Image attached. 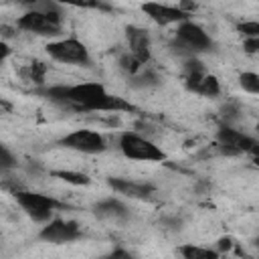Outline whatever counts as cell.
<instances>
[{
  "label": "cell",
  "instance_id": "obj_1",
  "mask_svg": "<svg viewBox=\"0 0 259 259\" xmlns=\"http://www.w3.org/2000/svg\"><path fill=\"white\" fill-rule=\"evenodd\" d=\"M45 97L57 105L77 111H132L134 105L125 99L111 95L101 83L53 85L42 91Z\"/></svg>",
  "mask_w": 259,
  "mask_h": 259
},
{
  "label": "cell",
  "instance_id": "obj_2",
  "mask_svg": "<svg viewBox=\"0 0 259 259\" xmlns=\"http://www.w3.org/2000/svg\"><path fill=\"white\" fill-rule=\"evenodd\" d=\"M61 6L57 0H42L32 10H26L16 20V26L40 36H57L61 32Z\"/></svg>",
  "mask_w": 259,
  "mask_h": 259
},
{
  "label": "cell",
  "instance_id": "obj_3",
  "mask_svg": "<svg viewBox=\"0 0 259 259\" xmlns=\"http://www.w3.org/2000/svg\"><path fill=\"white\" fill-rule=\"evenodd\" d=\"M119 150L130 160L140 162H162L166 160V154L160 146H156L150 138L138 134V132H123L119 136Z\"/></svg>",
  "mask_w": 259,
  "mask_h": 259
},
{
  "label": "cell",
  "instance_id": "obj_4",
  "mask_svg": "<svg viewBox=\"0 0 259 259\" xmlns=\"http://www.w3.org/2000/svg\"><path fill=\"white\" fill-rule=\"evenodd\" d=\"M172 47H174L176 51L186 53L188 57H192V55H196V53H206V51H210L212 40H210V36L206 34V30H204L200 24H196V22H192V20H184V22H180L178 28H176Z\"/></svg>",
  "mask_w": 259,
  "mask_h": 259
},
{
  "label": "cell",
  "instance_id": "obj_5",
  "mask_svg": "<svg viewBox=\"0 0 259 259\" xmlns=\"http://www.w3.org/2000/svg\"><path fill=\"white\" fill-rule=\"evenodd\" d=\"M18 206L36 223H49L55 214V210L61 206L59 200L53 196H47L42 192H32V190H16L14 192Z\"/></svg>",
  "mask_w": 259,
  "mask_h": 259
},
{
  "label": "cell",
  "instance_id": "obj_6",
  "mask_svg": "<svg viewBox=\"0 0 259 259\" xmlns=\"http://www.w3.org/2000/svg\"><path fill=\"white\" fill-rule=\"evenodd\" d=\"M47 53L51 59L65 65H89L91 57L87 47L77 38H61L47 45Z\"/></svg>",
  "mask_w": 259,
  "mask_h": 259
},
{
  "label": "cell",
  "instance_id": "obj_7",
  "mask_svg": "<svg viewBox=\"0 0 259 259\" xmlns=\"http://www.w3.org/2000/svg\"><path fill=\"white\" fill-rule=\"evenodd\" d=\"M59 146L73 150V152H81V154H101L107 148V142L103 134L95 130H75L67 134L65 138H61Z\"/></svg>",
  "mask_w": 259,
  "mask_h": 259
},
{
  "label": "cell",
  "instance_id": "obj_8",
  "mask_svg": "<svg viewBox=\"0 0 259 259\" xmlns=\"http://www.w3.org/2000/svg\"><path fill=\"white\" fill-rule=\"evenodd\" d=\"M217 144L223 154L239 156V154H249L251 148L257 144V140H253L251 136H247L231 125H221L217 132Z\"/></svg>",
  "mask_w": 259,
  "mask_h": 259
},
{
  "label": "cell",
  "instance_id": "obj_9",
  "mask_svg": "<svg viewBox=\"0 0 259 259\" xmlns=\"http://www.w3.org/2000/svg\"><path fill=\"white\" fill-rule=\"evenodd\" d=\"M38 237L47 243H71L77 241L81 237V227L75 221H65V219H51L49 223H45V227L40 229Z\"/></svg>",
  "mask_w": 259,
  "mask_h": 259
},
{
  "label": "cell",
  "instance_id": "obj_10",
  "mask_svg": "<svg viewBox=\"0 0 259 259\" xmlns=\"http://www.w3.org/2000/svg\"><path fill=\"white\" fill-rule=\"evenodd\" d=\"M142 12L156 24L160 26H168V24H180L184 20H188V12H184L180 6H170V4H162V2H144L142 4Z\"/></svg>",
  "mask_w": 259,
  "mask_h": 259
},
{
  "label": "cell",
  "instance_id": "obj_11",
  "mask_svg": "<svg viewBox=\"0 0 259 259\" xmlns=\"http://www.w3.org/2000/svg\"><path fill=\"white\" fill-rule=\"evenodd\" d=\"M125 36H127L130 53L146 65L150 61V34H148V30L142 26L130 24V26H125Z\"/></svg>",
  "mask_w": 259,
  "mask_h": 259
},
{
  "label": "cell",
  "instance_id": "obj_12",
  "mask_svg": "<svg viewBox=\"0 0 259 259\" xmlns=\"http://www.w3.org/2000/svg\"><path fill=\"white\" fill-rule=\"evenodd\" d=\"M107 184L123 194V196H130V198H150L154 194V186L148 184V182H134L130 178H109Z\"/></svg>",
  "mask_w": 259,
  "mask_h": 259
},
{
  "label": "cell",
  "instance_id": "obj_13",
  "mask_svg": "<svg viewBox=\"0 0 259 259\" xmlns=\"http://www.w3.org/2000/svg\"><path fill=\"white\" fill-rule=\"evenodd\" d=\"M186 87L194 93H200L204 97H217L221 93V83L214 75H190L186 77Z\"/></svg>",
  "mask_w": 259,
  "mask_h": 259
},
{
  "label": "cell",
  "instance_id": "obj_14",
  "mask_svg": "<svg viewBox=\"0 0 259 259\" xmlns=\"http://www.w3.org/2000/svg\"><path fill=\"white\" fill-rule=\"evenodd\" d=\"M93 212H95V217H99V219H113V221H123V219L130 217L127 206H125L119 198H113V196L95 202Z\"/></svg>",
  "mask_w": 259,
  "mask_h": 259
},
{
  "label": "cell",
  "instance_id": "obj_15",
  "mask_svg": "<svg viewBox=\"0 0 259 259\" xmlns=\"http://www.w3.org/2000/svg\"><path fill=\"white\" fill-rule=\"evenodd\" d=\"M130 81V85L132 87H136V89H146V87H154V85H158V75L152 71V69H142L140 73H136V75H132V77H127Z\"/></svg>",
  "mask_w": 259,
  "mask_h": 259
},
{
  "label": "cell",
  "instance_id": "obj_16",
  "mask_svg": "<svg viewBox=\"0 0 259 259\" xmlns=\"http://www.w3.org/2000/svg\"><path fill=\"white\" fill-rule=\"evenodd\" d=\"M178 253L186 259H212L219 255V251H212V249H204V247H196L192 243H186L182 247H178Z\"/></svg>",
  "mask_w": 259,
  "mask_h": 259
},
{
  "label": "cell",
  "instance_id": "obj_17",
  "mask_svg": "<svg viewBox=\"0 0 259 259\" xmlns=\"http://www.w3.org/2000/svg\"><path fill=\"white\" fill-rule=\"evenodd\" d=\"M53 176L61 178L63 182L67 184H73V186H85L91 182V178L83 172H73V170H53Z\"/></svg>",
  "mask_w": 259,
  "mask_h": 259
},
{
  "label": "cell",
  "instance_id": "obj_18",
  "mask_svg": "<svg viewBox=\"0 0 259 259\" xmlns=\"http://www.w3.org/2000/svg\"><path fill=\"white\" fill-rule=\"evenodd\" d=\"M239 85H241L243 91L253 93V95H259V73L243 71V73L239 75Z\"/></svg>",
  "mask_w": 259,
  "mask_h": 259
},
{
  "label": "cell",
  "instance_id": "obj_19",
  "mask_svg": "<svg viewBox=\"0 0 259 259\" xmlns=\"http://www.w3.org/2000/svg\"><path fill=\"white\" fill-rule=\"evenodd\" d=\"M119 67H121V71L127 73V77H132V75H136V73H140L144 69V63L138 57H134L132 53H125L119 59Z\"/></svg>",
  "mask_w": 259,
  "mask_h": 259
},
{
  "label": "cell",
  "instance_id": "obj_20",
  "mask_svg": "<svg viewBox=\"0 0 259 259\" xmlns=\"http://www.w3.org/2000/svg\"><path fill=\"white\" fill-rule=\"evenodd\" d=\"M63 6H73V8H107L105 4H101V0H57Z\"/></svg>",
  "mask_w": 259,
  "mask_h": 259
},
{
  "label": "cell",
  "instance_id": "obj_21",
  "mask_svg": "<svg viewBox=\"0 0 259 259\" xmlns=\"http://www.w3.org/2000/svg\"><path fill=\"white\" fill-rule=\"evenodd\" d=\"M184 73H186V77H190V75H204L206 71H204V65L192 55L184 61Z\"/></svg>",
  "mask_w": 259,
  "mask_h": 259
},
{
  "label": "cell",
  "instance_id": "obj_22",
  "mask_svg": "<svg viewBox=\"0 0 259 259\" xmlns=\"http://www.w3.org/2000/svg\"><path fill=\"white\" fill-rule=\"evenodd\" d=\"M237 30L249 38V36H259V20H243L237 24Z\"/></svg>",
  "mask_w": 259,
  "mask_h": 259
},
{
  "label": "cell",
  "instance_id": "obj_23",
  "mask_svg": "<svg viewBox=\"0 0 259 259\" xmlns=\"http://www.w3.org/2000/svg\"><path fill=\"white\" fill-rule=\"evenodd\" d=\"M0 166H2V170L4 172H8V170H12L14 166H16V156H12V152L6 148V146H2L0 148Z\"/></svg>",
  "mask_w": 259,
  "mask_h": 259
},
{
  "label": "cell",
  "instance_id": "obj_24",
  "mask_svg": "<svg viewBox=\"0 0 259 259\" xmlns=\"http://www.w3.org/2000/svg\"><path fill=\"white\" fill-rule=\"evenodd\" d=\"M45 73H47V67H45L42 63H34V65L28 67V77H30L34 83H42Z\"/></svg>",
  "mask_w": 259,
  "mask_h": 259
},
{
  "label": "cell",
  "instance_id": "obj_25",
  "mask_svg": "<svg viewBox=\"0 0 259 259\" xmlns=\"http://www.w3.org/2000/svg\"><path fill=\"white\" fill-rule=\"evenodd\" d=\"M243 49L249 55H259V36H249L243 40Z\"/></svg>",
  "mask_w": 259,
  "mask_h": 259
},
{
  "label": "cell",
  "instance_id": "obj_26",
  "mask_svg": "<svg viewBox=\"0 0 259 259\" xmlns=\"http://www.w3.org/2000/svg\"><path fill=\"white\" fill-rule=\"evenodd\" d=\"M231 247H233V239L231 237H221L217 241V251L219 253H227V251H231Z\"/></svg>",
  "mask_w": 259,
  "mask_h": 259
},
{
  "label": "cell",
  "instance_id": "obj_27",
  "mask_svg": "<svg viewBox=\"0 0 259 259\" xmlns=\"http://www.w3.org/2000/svg\"><path fill=\"white\" fill-rule=\"evenodd\" d=\"M0 49H2V53H0V61H6V57L10 55V47L6 45V40H2V45H0Z\"/></svg>",
  "mask_w": 259,
  "mask_h": 259
},
{
  "label": "cell",
  "instance_id": "obj_28",
  "mask_svg": "<svg viewBox=\"0 0 259 259\" xmlns=\"http://www.w3.org/2000/svg\"><path fill=\"white\" fill-rule=\"evenodd\" d=\"M16 2L22 4V6H32V8H34V6H36L38 2H42V0H16Z\"/></svg>",
  "mask_w": 259,
  "mask_h": 259
},
{
  "label": "cell",
  "instance_id": "obj_29",
  "mask_svg": "<svg viewBox=\"0 0 259 259\" xmlns=\"http://www.w3.org/2000/svg\"><path fill=\"white\" fill-rule=\"evenodd\" d=\"M249 154H253L255 158H259V142H257V144H255V146L251 148V152H249Z\"/></svg>",
  "mask_w": 259,
  "mask_h": 259
},
{
  "label": "cell",
  "instance_id": "obj_30",
  "mask_svg": "<svg viewBox=\"0 0 259 259\" xmlns=\"http://www.w3.org/2000/svg\"><path fill=\"white\" fill-rule=\"evenodd\" d=\"M255 164H257V166H259V158H255Z\"/></svg>",
  "mask_w": 259,
  "mask_h": 259
},
{
  "label": "cell",
  "instance_id": "obj_31",
  "mask_svg": "<svg viewBox=\"0 0 259 259\" xmlns=\"http://www.w3.org/2000/svg\"><path fill=\"white\" fill-rule=\"evenodd\" d=\"M255 245H257V247H259V237H257V241H255Z\"/></svg>",
  "mask_w": 259,
  "mask_h": 259
},
{
  "label": "cell",
  "instance_id": "obj_32",
  "mask_svg": "<svg viewBox=\"0 0 259 259\" xmlns=\"http://www.w3.org/2000/svg\"><path fill=\"white\" fill-rule=\"evenodd\" d=\"M257 132H259V121H257Z\"/></svg>",
  "mask_w": 259,
  "mask_h": 259
}]
</instances>
